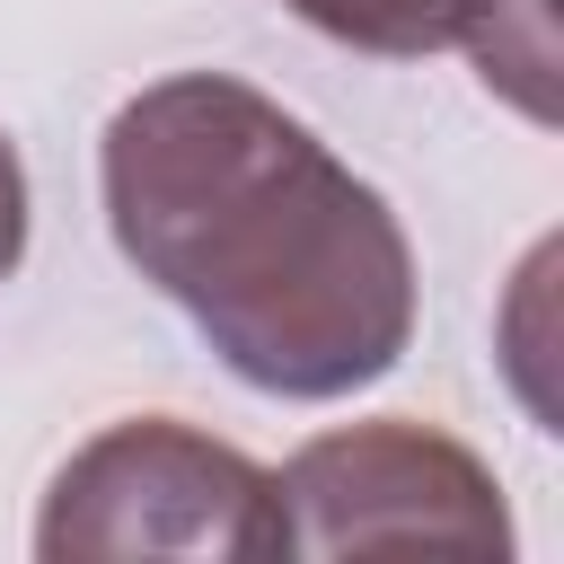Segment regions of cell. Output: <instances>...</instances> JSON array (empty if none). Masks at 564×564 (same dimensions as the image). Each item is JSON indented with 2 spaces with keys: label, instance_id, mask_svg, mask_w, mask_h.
<instances>
[{
  "label": "cell",
  "instance_id": "5b68a950",
  "mask_svg": "<svg viewBox=\"0 0 564 564\" xmlns=\"http://www.w3.org/2000/svg\"><path fill=\"white\" fill-rule=\"evenodd\" d=\"M26 264V167H18V141L0 132V282Z\"/></svg>",
  "mask_w": 564,
  "mask_h": 564
},
{
  "label": "cell",
  "instance_id": "3957f363",
  "mask_svg": "<svg viewBox=\"0 0 564 564\" xmlns=\"http://www.w3.org/2000/svg\"><path fill=\"white\" fill-rule=\"evenodd\" d=\"M282 538L291 555H379V546H449V555H511V511L494 467L405 414L317 432L282 476Z\"/></svg>",
  "mask_w": 564,
  "mask_h": 564
},
{
  "label": "cell",
  "instance_id": "7a4b0ae2",
  "mask_svg": "<svg viewBox=\"0 0 564 564\" xmlns=\"http://www.w3.org/2000/svg\"><path fill=\"white\" fill-rule=\"evenodd\" d=\"M35 555L70 564V555H238V564H273L291 555L282 538V502L273 476L176 423V414H132L106 423L97 441H79L35 511Z\"/></svg>",
  "mask_w": 564,
  "mask_h": 564
},
{
  "label": "cell",
  "instance_id": "277c9868",
  "mask_svg": "<svg viewBox=\"0 0 564 564\" xmlns=\"http://www.w3.org/2000/svg\"><path fill=\"white\" fill-rule=\"evenodd\" d=\"M282 9L308 18L317 35L352 44V53H388V62L467 44V26L485 18V0H282Z\"/></svg>",
  "mask_w": 564,
  "mask_h": 564
},
{
  "label": "cell",
  "instance_id": "6da1fadb",
  "mask_svg": "<svg viewBox=\"0 0 564 564\" xmlns=\"http://www.w3.org/2000/svg\"><path fill=\"white\" fill-rule=\"evenodd\" d=\"M123 264L264 397H352L414 344V247L370 176L229 70H176L97 141Z\"/></svg>",
  "mask_w": 564,
  "mask_h": 564
}]
</instances>
